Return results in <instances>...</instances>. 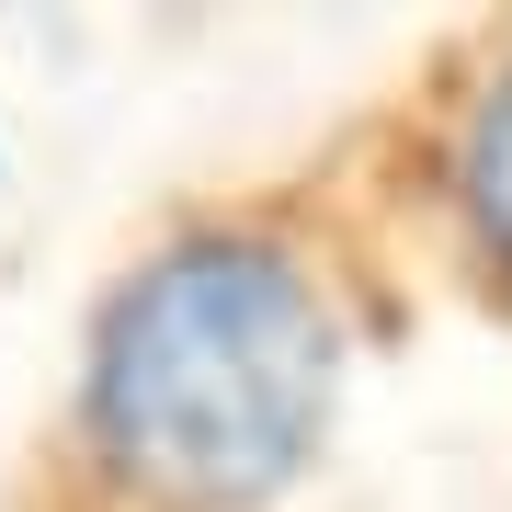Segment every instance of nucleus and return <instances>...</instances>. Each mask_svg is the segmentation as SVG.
Segmentation results:
<instances>
[{
    "mask_svg": "<svg viewBox=\"0 0 512 512\" xmlns=\"http://www.w3.org/2000/svg\"><path fill=\"white\" fill-rule=\"evenodd\" d=\"M342 330L308 262L262 228H194L103 296L80 421L160 512H251L308 467Z\"/></svg>",
    "mask_w": 512,
    "mask_h": 512,
    "instance_id": "nucleus-1",
    "label": "nucleus"
},
{
    "mask_svg": "<svg viewBox=\"0 0 512 512\" xmlns=\"http://www.w3.org/2000/svg\"><path fill=\"white\" fill-rule=\"evenodd\" d=\"M456 205H467L478 251L512 274V69H490V92L456 126Z\"/></svg>",
    "mask_w": 512,
    "mask_h": 512,
    "instance_id": "nucleus-2",
    "label": "nucleus"
}]
</instances>
